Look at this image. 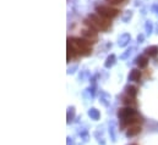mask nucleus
<instances>
[{
    "label": "nucleus",
    "instance_id": "1",
    "mask_svg": "<svg viewBox=\"0 0 158 145\" xmlns=\"http://www.w3.org/2000/svg\"><path fill=\"white\" fill-rule=\"evenodd\" d=\"M88 20L93 23L96 30H107L108 28L110 27V21L102 17L101 15H98V14L90 15V16H88Z\"/></svg>",
    "mask_w": 158,
    "mask_h": 145
},
{
    "label": "nucleus",
    "instance_id": "2",
    "mask_svg": "<svg viewBox=\"0 0 158 145\" xmlns=\"http://www.w3.org/2000/svg\"><path fill=\"white\" fill-rule=\"evenodd\" d=\"M74 44L80 55H90L92 53L91 41H88L85 38H72Z\"/></svg>",
    "mask_w": 158,
    "mask_h": 145
},
{
    "label": "nucleus",
    "instance_id": "3",
    "mask_svg": "<svg viewBox=\"0 0 158 145\" xmlns=\"http://www.w3.org/2000/svg\"><path fill=\"white\" fill-rule=\"evenodd\" d=\"M96 11H97L98 15H101L102 17H104L107 20L114 18L115 16H118V14H119V10H116L114 7H110V6H107V5L97 6L96 7Z\"/></svg>",
    "mask_w": 158,
    "mask_h": 145
},
{
    "label": "nucleus",
    "instance_id": "4",
    "mask_svg": "<svg viewBox=\"0 0 158 145\" xmlns=\"http://www.w3.org/2000/svg\"><path fill=\"white\" fill-rule=\"evenodd\" d=\"M136 115V111L131 107H124V109H120L119 112H118V117H119L121 121L123 120H126V118H129L131 116Z\"/></svg>",
    "mask_w": 158,
    "mask_h": 145
},
{
    "label": "nucleus",
    "instance_id": "5",
    "mask_svg": "<svg viewBox=\"0 0 158 145\" xmlns=\"http://www.w3.org/2000/svg\"><path fill=\"white\" fill-rule=\"evenodd\" d=\"M141 132V127L139 126V124H135V126H130L129 128H127L126 130V136L127 137H135L137 136Z\"/></svg>",
    "mask_w": 158,
    "mask_h": 145
},
{
    "label": "nucleus",
    "instance_id": "6",
    "mask_svg": "<svg viewBox=\"0 0 158 145\" xmlns=\"http://www.w3.org/2000/svg\"><path fill=\"white\" fill-rule=\"evenodd\" d=\"M82 36L85 37V39H87L88 41H92V40H96L97 39V34L94 30H91V29H83L82 30Z\"/></svg>",
    "mask_w": 158,
    "mask_h": 145
},
{
    "label": "nucleus",
    "instance_id": "7",
    "mask_svg": "<svg viewBox=\"0 0 158 145\" xmlns=\"http://www.w3.org/2000/svg\"><path fill=\"white\" fill-rule=\"evenodd\" d=\"M140 78H141V72L139 71V70H132L131 72H130V76H129V79L130 80H134V82H139L140 80Z\"/></svg>",
    "mask_w": 158,
    "mask_h": 145
},
{
    "label": "nucleus",
    "instance_id": "8",
    "mask_svg": "<svg viewBox=\"0 0 158 145\" xmlns=\"http://www.w3.org/2000/svg\"><path fill=\"white\" fill-rule=\"evenodd\" d=\"M146 54L150 55L151 57H156L158 55V46H150L146 49Z\"/></svg>",
    "mask_w": 158,
    "mask_h": 145
},
{
    "label": "nucleus",
    "instance_id": "9",
    "mask_svg": "<svg viewBox=\"0 0 158 145\" xmlns=\"http://www.w3.org/2000/svg\"><path fill=\"white\" fill-rule=\"evenodd\" d=\"M137 65H139L140 68H145L147 67V65H148V59H147L146 56H141L137 59Z\"/></svg>",
    "mask_w": 158,
    "mask_h": 145
},
{
    "label": "nucleus",
    "instance_id": "10",
    "mask_svg": "<svg viewBox=\"0 0 158 145\" xmlns=\"http://www.w3.org/2000/svg\"><path fill=\"white\" fill-rule=\"evenodd\" d=\"M126 93H127V95H129V96L135 98L136 94H137V89H136V87L130 86V87H127V88H126Z\"/></svg>",
    "mask_w": 158,
    "mask_h": 145
},
{
    "label": "nucleus",
    "instance_id": "11",
    "mask_svg": "<svg viewBox=\"0 0 158 145\" xmlns=\"http://www.w3.org/2000/svg\"><path fill=\"white\" fill-rule=\"evenodd\" d=\"M123 102L125 104V105H131V104H134L135 101H134V98H131V96H125L124 99H123Z\"/></svg>",
    "mask_w": 158,
    "mask_h": 145
},
{
    "label": "nucleus",
    "instance_id": "12",
    "mask_svg": "<svg viewBox=\"0 0 158 145\" xmlns=\"http://www.w3.org/2000/svg\"><path fill=\"white\" fill-rule=\"evenodd\" d=\"M114 60H115V56H114V55H110L109 57L107 59V62H105V67H109V66H112V65L114 64Z\"/></svg>",
    "mask_w": 158,
    "mask_h": 145
},
{
    "label": "nucleus",
    "instance_id": "13",
    "mask_svg": "<svg viewBox=\"0 0 158 145\" xmlns=\"http://www.w3.org/2000/svg\"><path fill=\"white\" fill-rule=\"evenodd\" d=\"M124 0H107V3H109V4H112V5H116V4H120V3H123Z\"/></svg>",
    "mask_w": 158,
    "mask_h": 145
},
{
    "label": "nucleus",
    "instance_id": "14",
    "mask_svg": "<svg viewBox=\"0 0 158 145\" xmlns=\"http://www.w3.org/2000/svg\"><path fill=\"white\" fill-rule=\"evenodd\" d=\"M134 145H136V144H134Z\"/></svg>",
    "mask_w": 158,
    "mask_h": 145
}]
</instances>
